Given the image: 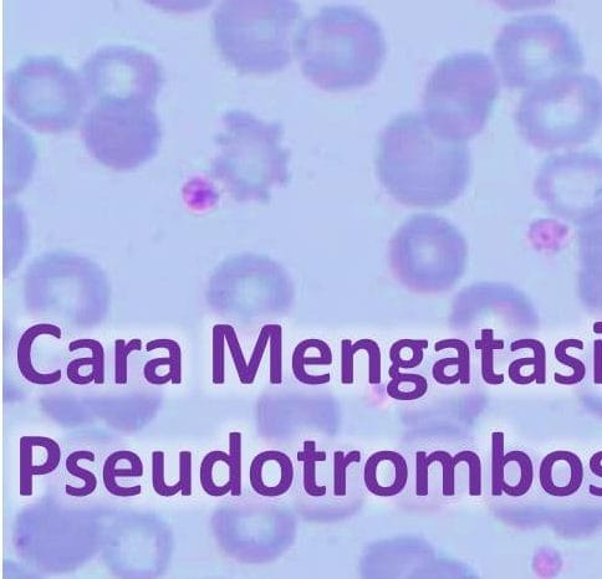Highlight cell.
<instances>
[{"mask_svg":"<svg viewBox=\"0 0 602 579\" xmlns=\"http://www.w3.org/2000/svg\"><path fill=\"white\" fill-rule=\"evenodd\" d=\"M379 165L397 198L417 204L451 201L464 188L471 155L462 142L437 135L418 112H405L380 138Z\"/></svg>","mask_w":602,"mask_h":579,"instance_id":"cell-1","label":"cell"},{"mask_svg":"<svg viewBox=\"0 0 602 579\" xmlns=\"http://www.w3.org/2000/svg\"><path fill=\"white\" fill-rule=\"evenodd\" d=\"M301 70L330 91L356 89L379 74L386 40L371 15L350 5H326L300 24L295 37Z\"/></svg>","mask_w":602,"mask_h":579,"instance_id":"cell-2","label":"cell"},{"mask_svg":"<svg viewBox=\"0 0 602 579\" xmlns=\"http://www.w3.org/2000/svg\"><path fill=\"white\" fill-rule=\"evenodd\" d=\"M301 17L295 2H224L213 13L214 42L241 73H275L292 61Z\"/></svg>","mask_w":602,"mask_h":579,"instance_id":"cell-3","label":"cell"},{"mask_svg":"<svg viewBox=\"0 0 602 579\" xmlns=\"http://www.w3.org/2000/svg\"><path fill=\"white\" fill-rule=\"evenodd\" d=\"M501 90L488 55L463 51L442 59L427 80L423 117L433 131L466 141L486 126Z\"/></svg>","mask_w":602,"mask_h":579,"instance_id":"cell-4","label":"cell"},{"mask_svg":"<svg viewBox=\"0 0 602 579\" xmlns=\"http://www.w3.org/2000/svg\"><path fill=\"white\" fill-rule=\"evenodd\" d=\"M522 136L533 146H578L602 126V84L593 75L568 73L525 92L515 112Z\"/></svg>","mask_w":602,"mask_h":579,"instance_id":"cell-5","label":"cell"},{"mask_svg":"<svg viewBox=\"0 0 602 579\" xmlns=\"http://www.w3.org/2000/svg\"><path fill=\"white\" fill-rule=\"evenodd\" d=\"M494 58L505 85L512 89H532L585 64L573 29L553 14L510 20L494 42Z\"/></svg>","mask_w":602,"mask_h":579,"instance_id":"cell-6","label":"cell"},{"mask_svg":"<svg viewBox=\"0 0 602 579\" xmlns=\"http://www.w3.org/2000/svg\"><path fill=\"white\" fill-rule=\"evenodd\" d=\"M5 102L33 130L61 133L78 124L88 92L79 75L58 56H28L9 71Z\"/></svg>","mask_w":602,"mask_h":579,"instance_id":"cell-7","label":"cell"},{"mask_svg":"<svg viewBox=\"0 0 602 579\" xmlns=\"http://www.w3.org/2000/svg\"><path fill=\"white\" fill-rule=\"evenodd\" d=\"M224 130L216 141L221 146L214 171L232 184L239 196L263 194L270 183L282 179L288 152L284 150L282 122H265L251 112L228 110Z\"/></svg>","mask_w":602,"mask_h":579,"instance_id":"cell-8","label":"cell"},{"mask_svg":"<svg viewBox=\"0 0 602 579\" xmlns=\"http://www.w3.org/2000/svg\"><path fill=\"white\" fill-rule=\"evenodd\" d=\"M81 135L96 160L115 169H132L156 155L162 127L152 106L98 101L86 112Z\"/></svg>","mask_w":602,"mask_h":579,"instance_id":"cell-9","label":"cell"},{"mask_svg":"<svg viewBox=\"0 0 602 579\" xmlns=\"http://www.w3.org/2000/svg\"><path fill=\"white\" fill-rule=\"evenodd\" d=\"M86 92L98 101L155 105L165 73L155 56L130 45H105L80 66Z\"/></svg>","mask_w":602,"mask_h":579,"instance_id":"cell-10","label":"cell"},{"mask_svg":"<svg viewBox=\"0 0 602 579\" xmlns=\"http://www.w3.org/2000/svg\"><path fill=\"white\" fill-rule=\"evenodd\" d=\"M535 191L550 212L580 223L602 209V156L569 152L549 157L539 169Z\"/></svg>","mask_w":602,"mask_h":579,"instance_id":"cell-11","label":"cell"},{"mask_svg":"<svg viewBox=\"0 0 602 579\" xmlns=\"http://www.w3.org/2000/svg\"><path fill=\"white\" fill-rule=\"evenodd\" d=\"M397 269L415 278H456L466 261L462 235L445 220L421 215L403 227L394 240Z\"/></svg>","mask_w":602,"mask_h":579,"instance_id":"cell-12","label":"cell"},{"mask_svg":"<svg viewBox=\"0 0 602 579\" xmlns=\"http://www.w3.org/2000/svg\"><path fill=\"white\" fill-rule=\"evenodd\" d=\"M61 448L55 439L40 435H25L19 442V494L34 493V478L53 474L61 463Z\"/></svg>","mask_w":602,"mask_h":579,"instance_id":"cell-13","label":"cell"},{"mask_svg":"<svg viewBox=\"0 0 602 579\" xmlns=\"http://www.w3.org/2000/svg\"><path fill=\"white\" fill-rule=\"evenodd\" d=\"M584 464L578 454L555 450L539 466V483L545 494L564 499L578 493L584 483Z\"/></svg>","mask_w":602,"mask_h":579,"instance_id":"cell-14","label":"cell"},{"mask_svg":"<svg viewBox=\"0 0 602 579\" xmlns=\"http://www.w3.org/2000/svg\"><path fill=\"white\" fill-rule=\"evenodd\" d=\"M294 475V464L289 455L280 450H265L252 460L249 483L254 493L275 499L292 489Z\"/></svg>","mask_w":602,"mask_h":579,"instance_id":"cell-15","label":"cell"},{"mask_svg":"<svg viewBox=\"0 0 602 579\" xmlns=\"http://www.w3.org/2000/svg\"><path fill=\"white\" fill-rule=\"evenodd\" d=\"M408 475L405 456L392 450H380L366 460L364 483L372 495L390 499L406 489Z\"/></svg>","mask_w":602,"mask_h":579,"instance_id":"cell-16","label":"cell"},{"mask_svg":"<svg viewBox=\"0 0 602 579\" xmlns=\"http://www.w3.org/2000/svg\"><path fill=\"white\" fill-rule=\"evenodd\" d=\"M579 249L581 284L602 289V209L579 223Z\"/></svg>","mask_w":602,"mask_h":579,"instance_id":"cell-17","label":"cell"},{"mask_svg":"<svg viewBox=\"0 0 602 579\" xmlns=\"http://www.w3.org/2000/svg\"><path fill=\"white\" fill-rule=\"evenodd\" d=\"M144 473V463L139 455L131 450H117L107 456L102 469V480L107 493L120 499H130L141 495L142 486H122L119 480L140 479Z\"/></svg>","mask_w":602,"mask_h":579,"instance_id":"cell-18","label":"cell"},{"mask_svg":"<svg viewBox=\"0 0 602 579\" xmlns=\"http://www.w3.org/2000/svg\"><path fill=\"white\" fill-rule=\"evenodd\" d=\"M42 336L55 337L60 340L63 337V332L59 326L53 324H37L29 327L20 337L17 348V363L20 374L25 381L37 384V386H53L63 379V372L56 370L55 372L42 373L35 370L33 365V345L37 338Z\"/></svg>","mask_w":602,"mask_h":579,"instance_id":"cell-19","label":"cell"},{"mask_svg":"<svg viewBox=\"0 0 602 579\" xmlns=\"http://www.w3.org/2000/svg\"><path fill=\"white\" fill-rule=\"evenodd\" d=\"M333 363V352L328 343L310 338V340L301 341L295 347L293 353V374L297 381L306 386H321L330 382V373L310 374L306 371L308 366H330Z\"/></svg>","mask_w":602,"mask_h":579,"instance_id":"cell-20","label":"cell"},{"mask_svg":"<svg viewBox=\"0 0 602 579\" xmlns=\"http://www.w3.org/2000/svg\"><path fill=\"white\" fill-rule=\"evenodd\" d=\"M201 486L208 496L224 497L233 488L231 456L214 450L204 456L200 468Z\"/></svg>","mask_w":602,"mask_h":579,"instance_id":"cell-21","label":"cell"},{"mask_svg":"<svg viewBox=\"0 0 602 579\" xmlns=\"http://www.w3.org/2000/svg\"><path fill=\"white\" fill-rule=\"evenodd\" d=\"M534 483L532 458L522 450L505 454L503 461V493L513 499L527 495Z\"/></svg>","mask_w":602,"mask_h":579,"instance_id":"cell-22","label":"cell"},{"mask_svg":"<svg viewBox=\"0 0 602 579\" xmlns=\"http://www.w3.org/2000/svg\"><path fill=\"white\" fill-rule=\"evenodd\" d=\"M155 350H167V358H155L146 363L144 368V376L147 382L153 386H165L170 383L165 374H160L158 371L163 367H171L173 373V384L182 383V350L176 341L161 338V340H152L146 345V351L152 352Z\"/></svg>","mask_w":602,"mask_h":579,"instance_id":"cell-23","label":"cell"},{"mask_svg":"<svg viewBox=\"0 0 602 579\" xmlns=\"http://www.w3.org/2000/svg\"><path fill=\"white\" fill-rule=\"evenodd\" d=\"M80 350H89L91 356L88 358H78V360L71 361L66 368V376L70 381L76 374H79L85 367H91V373L95 378V384L105 383V350L104 346L98 340H91V338H81V340H75L69 343V352L73 353Z\"/></svg>","mask_w":602,"mask_h":579,"instance_id":"cell-24","label":"cell"},{"mask_svg":"<svg viewBox=\"0 0 602 579\" xmlns=\"http://www.w3.org/2000/svg\"><path fill=\"white\" fill-rule=\"evenodd\" d=\"M89 461V463H95L96 456L90 450H76L71 453L65 461L66 471L74 478H78L84 481L83 486H71L65 485V494L75 499H84L93 495L98 489V478L88 469L81 468L80 461Z\"/></svg>","mask_w":602,"mask_h":579,"instance_id":"cell-25","label":"cell"},{"mask_svg":"<svg viewBox=\"0 0 602 579\" xmlns=\"http://www.w3.org/2000/svg\"><path fill=\"white\" fill-rule=\"evenodd\" d=\"M391 381L387 384V394L396 401H417L428 391L427 379L421 374L402 373L392 365L389 370Z\"/></svg>","mask_w":602,"mask_h":579,"instance_id":"cell-26","label":"cell"},{"mask_svg":"<svg viewBox=\"0 0 602 579\" xmlns=\"http://www.w3.org/2000/svg\"><path fill=\"white\" fill-rule=\"evenodd\" d=\"M427 340H400L391 346L390 360L400 370H413L421 365L427 350Z\"/></svg>","mask_w":602,"mask_h":579,"instance_id":"cell-27","label":"cell"},{"mask_svg":"<svg viewBox=\"0 0 602 579\" xmlns=\"http://www.w3.org/2000/svg\"><path fill=\"white\" fill-rule=\"evenodd\" d=\"M571 347L583 350L584 343L580 340H565L560 342L555 348V356L558 358V361L565 366L573 368L574 371L573 376L570 377L561 376L559 373L555 374V382L566 384V386H569V384L580 383L586 376V367L584 363L578 360V358L568 356V353H566Z\"/></svg>","mask_w":602,"mask_h":579,"instance_id":"cell-28","label":"cell"},{"mask_svg":"<svg viewBox=\"0 0 602 579\" xmlns=\"http://www.w3.org/2000/svg\"><path fill=\"white\" fill-rule=\"evenodd\" d=\"M144 347L139 338H134L129 342L125 340L115 341V384L117 386H126L129 382V356L132 352H140Z\"/></svg>","mask_w":602,"mask_h":579,"instance_id":"cell-29","label":"cell"},{"mask_svg":"<svg viewBox=\"0 0 602 579\" xmlns=\"http://www.w3.org/2000/svg\"><path fill=\"white\" fill-rule=\"evenodd\" d=\"M362 455L359 450H352L344 454L341 450L334 453V495L345 497L348 495V469L352 464L361 463Z\"/></svg>","mask_w":602,"mask_h":579,"instance_id":"cell-30","label":"cell"},{"mask_svg":"<svg viewBox=\"0 0 602 579\" xmlns=\"http://www.w3.org/2000/svg\"><path fill=\"white\" fill-rule=\"evenodd\" d=\"M454 466L466 464L468 466V493L469 496L478 497L482 495V460L472 450H463L453 456Z\"/></svg>","mask_w":602,"mask_h":579,"instance_id":"cell-31","label":"cell"},{"mask_svg":"<svg viewBox=\"0 0 602 579\" xmlns=\"http://www.w3.org/2000/svg\"><path fill=\"white\" fill-rule=\"evenodd\" d=\"M152 488L158 496L165 497V499H171L177 494H181V484L177 483L168 485L165 481V453L161 450L152 452Z\"/></svg>","mask_w":602,"mask_h":579,"instance_id":"cell-32","label":"cell"},{"mask_svg":"<svg viewBox=\"0 0 602 579\" xmlns=\"http://www.w3.org/2000/svg\"><path fill=\"white\" fill-rule=\"evenodd\" d=\"M226 335L224 325L213 327V353H212V382L216 386L226 383Z\"/></svg>","mask_w":602,"mask_h":579,"instance_id":"cell-33","label":"cell"},{"mask_svg":"<svg viewBox=\"0 0 602 579\" xmlns=\"http://www.w3.org/2000/svg\"><path fill=\"white\" fill-rule=\"evenodd\" d=\"M270 327V383L280 384L283 382V327L280 325H269Z\"/></svg>","mask_w":602,"mask_h":579,"instance_id":"cell-34","label":"cell"},{"mask_svg":"<svg viewBox=\"0 0 602 579\" xmlns=\"http://www.w3.org/2000/svg\"><path fill=\"white\" fill-rule=\"evenodd\" d=\"M509 378L515 384L545 383L537 358H519L510 363Z\"/></svg>","mask_w":602,"mask_h":579,"instance_id":"cell-35","label":"cell"},{"mask_svg":"<svg viewBox=\"0 0 602 579\" xmlns=\"http://www.w3.org/2000/svg\"><path fill=\"white\" fill-rule=\"evenodd\" d=\"M243 435L239 432L229 434V456H231L233 488L231 495L239 497L242 495V458H243Z\"/></svg>","mask_w":602,"mask_h":579,"instance_id":"cell-36","label":"cell"},{"mask_svg":"<svg viewBox=\"0 0 602 579\" xmlns=\"http://www.w3.org/2000/svg\"><path fill=\"white\" fill-rule=\"evenodd\" d=\"M456 350L459 358L458 373L461 376L462 384L471 382V353L466 342L457 340V338H448V340L438 341L435 345V351Z\"/></svg>","mask_w":602,"mask_h":579,"instance_id":"cell-37","label":"cell"},{"mask_svg":"<svg viewBox=\"0 0 602 579\" xmlns=\"http://www.w3.org/2000/svg\"><path fill=\"white\" fill-rule=\"evenodd\" d=\"M505 448V435L502 432H494L492 434V495L501 497L503 461Z\"/></svg>","mask_w":602,"mask_h":579,"instance_id":"cell-38","label":"cell"},{"mask_svg":"<svg viewBox=\"0 0 602 579\" xmlns=\"http://www.w3.org/2000/svg\"><path fill=\"white\" fill-rule=\"evenodd\" d=\"M431 463L442 465V493L443 496L452 497L456 495V466L453 463V455L445 450H436L428 455Z\"/></svg>","mask_w":602,"mask_h":579,"instance_id":"cell-39","label":"cell"},{"mask_svg":"<svg viewBox=\"0 0 602 579\" xmlns=\"http://www.w3.org/2000/svg\"><path fill=\"white\" fill-rule=\"evenodd\" d=\"M224 335H226L227 346L229 348V352H231L239 381H241L242 384H246L248 362L243 356V351L241 343L238 341L237 332L234 330L232 325H224Z\"/></svg>","mask_w":602,"mask_h":579,"instance_id":"cell-40","label":"cell"},{"mask_svg":"<svg viewBox=\"0 0 602 579\" xmlns=\"http://www.w3.org/2000/svg\"><path fill=\"white\" fill-rule=\"evenodd\" d=\"M357 350L365 351L369 356V383L371 386H377L381 383V351L379 345L374 340L364 338L354 343Z\"/></svg>","mask_w":602,"mask_h":579,"instance_id":"cell-41","label":"cell"},{"mask_svg":"<svg viewBox=\"0 0 602 579\" xmlns=\"http://www.w3.org/2000/svg\"><path fill=\"white\" fill-rule=\"evenodd\" d=\"M270 337V327L269 325H265L262 330H260L257 343H255L254 351L252 353L251 360L248 362V371H247V379L246 386L248 384H252L257 378V374L259 371L260 363H262L263 356L265 353V348H267Z\"/></svg>","mask_w":602,"mask_h":579,"instance_id":"cell-42","label":"cell"},{"mask_svg":"<svg viewBox=\"0 0 602 579\" xmlns=\"http://www.w3.org/2000/svg\"><path fill=\"white\" fill-rule=\"evenodd\" d=\"M431 461L423 450L416 453V495L426 497L430 494Z\"/></svg>","mask_w":602,"mask_h":579,"instance_id":"cell-43","label":"cell"},{"mask_svg":"<svg viewBox=\"0 0 602 579\" xmlns=\"http://www.w3.org/2000/svg\"><path fill=\"white\" fill-rule=\"evenodd\" d=\"M357 350L351 340L341 341V383L350 386L354 383V357Z\"/></svg>","mask_w":602,"mask_h":579,"instance_id":"cell-44","label":"cell"},{"mask_svg":"<svg viewBox=\"0 0 602 579\" xmlns=\"http://www.w3.org/2000/svg\"><path fill=\"white\" fill-rule=\"evenodd\" d=\"M510 350L517 352L519 350H532L534 357L540 366L544 379H547V352L542 342L538 340H532V338H525V340H518L512 343Z\"/></svg>","mask_w":602,"mask_h":579,"instance_id":"cell-45","label":"cell"},{"mask_svg":"<svg viewBox=\"0 0 602 579\" xmlns=\"http://www.w3.org/2000/svg\"><path fill=\"white\" fill-rule=\"evenodd\" d=\"M450 367H459L458 357L445 358V360H440L435 363V366L432 368V376L435 378L437 383L442 384V386H452V384L461 382V376H459V373L448 376L447 370Z\"/></svg>","mask_w":602,"mask_h":579,"instance_id":"cell-46","label":"cell"},{"mask_svg":"<svg viewBox=\"0 0 602 579\" xmlns=\"http://www.w3.org/2000/svg\"><path fill=\"white\" fill-rule=\"evenodd\" d=\"M178 459H180V479H178V483L181 484V495L183 497H190L193 491V455L191 452H188V450H182V452H180V455H178Z\"/></svg>","mask_w":602,"mask_h":579,"instance_id":"cell-47","label":"cell"},{"mask_svg":"<svg viewBox=\"0 0 602 579\" xmlns=\"http://www.w3.org/2000/svg\"><path fill=\"white\" fill-rule=\"evenodd\" d=\"M315 461H305L303 468L304 491L311 497H324L328 493L326 486H321L316 481Z\"/></svg>","mask_w":602,"mask_h":579,"instance_id":"cell-48","label":"cell"},{"mask_svg":"<svg viewBox=\"0 0 602 579\" xmlns=\"http://www.w3.org/2000/svg\"><path fill=\"white\" fill-rule=\"evenodd\" d=\"M482 377L484 382L492 384V386L504 383L503 374L494 372L493 350H482Z\"/></svg>","mask_w":602,"mask_h":579,"instance_id":"cell-49","label":"cell"},{"mask_svg":"<svg viewBox=\"0 0 602 579\" xmlns=\"http://www.w3.org/2000/svg\"><path fill=\"white\" fill-rule=\"evenodd\" d=\"M300 463H305V461H315V463H325L328 460V454L320 452V450H316V443L314 440H306L304 443V449L298 453L297 456Z\"/></svg>","mask_w":602,"mask_h":579,"instance_id":"cell-50","label":"cell"},{"mask_svg":"<svg viewBox=\"0 0 602 579\" xmlns=\"http://www.w3.org/2000/svg\"><path fill=\"white\" fill-rule=\"evenodd\" d=\"M589 469L591 473L602 479V450L595 453L589 460ZM590 495L600 497L602 499V486L591 485L589 488Z\"/></svg>","mask_w":602,"mask_h":579,"instance_id":"cell-51","label":"cell"},{"mask_svg":"<svg viewBox=\"0 0 602 579\" xmlns=\"http://www.w3.org/2000/svg\"><path fill=\"white\" fill-rule=\"evenodd\" d=\"M477 350H503L504 342L501 340H494V331L486 329L482 331V338L476 342Z\"/></svg>","mask_w":602,"mask_h":579,"instance_id":"cell-52","label":"cell"},{"mask_svg":"<svg viewBox=\"0 0 602 579\" xmlns=\"http://www.w3.org/2000/svg\"><path fill=\"white\" fill-rule=\"evenodd\" d=\"M594 383L596 386L602 384V340L594 343Z\"/></svg>","mask_w":602,"mask_h":579,"instance_id":"cell-53","label":"cell"}]
</instances>
